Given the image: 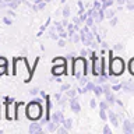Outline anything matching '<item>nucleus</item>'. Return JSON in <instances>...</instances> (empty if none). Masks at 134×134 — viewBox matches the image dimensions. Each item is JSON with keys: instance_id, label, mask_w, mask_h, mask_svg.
Returning <instances> with one entry per match:
<instances>
[{"instance_id": "obj_1", "label": "nucleus", "mask_w": 134, "mask_h": 134, "mask_svg": "<svg viewBox=\"0 0 134 134\" xmlns=\"http://www.w3.org/2000/svg\"><path fill=\"white\" fill-rule=\"evenodd\" d=\"M13 74L23 78L25 82H29L34 71H32V69H29L25 57H17L13 60Z\"/></svg>"}, {"instance_id": "obj_2", "label": "nucleus", "mask_w": 134, "mask_h": 134, "mask_svg": "<svg viewBox=\"0 0 134 134\" xmlns=\"http://www.w3.org/2000/svg\"><path fill=\"white\" fill-rule=\"evenodd\" d=\"M88 74V62L85 57L78 56L71 62V75L74 78L80 80L81 77Z\"/></svg>"}, {"instance_id": "obj_3", "label": "nucleus", "mask_w": 134, "mask_h": 134, "mask_svg": "<svg viewBox=\"0 0 134 134\" xmlns=\"http://www.w3.org/2000/svg\"><path fill=\"white\" fill-rule=\"evenodd\" d=\"M42 115H43V108H42V103L35 102V100H31V102L25 106V116H27L28 120L38 121V120L42 119Z\"/></svg>"}, {"instance_id": "obj_4", "label": "nucleus", "mask_w": 134, "mask_h": 134, "mask_svg": "<svg viewBox=\"0 0 134 134\" xmlns=\"http://www.w3.org/2000/svg\"><path fill=\"white\" fill-rule=\"evenodd\" d=\"M126 70V63L123 60V57L120 56H110L109 57V75H116L119 77L124 73Z\"/></svg>"}, {"instance_id": "obj_5", "label": "nucleus", "mask_w": 134, "mask_h": 134, "mask_svg": "<svg viewBox=\"0 0 134 134\" xmlns=\"http://www.w3.org/2000/svg\"><path fill=\"white\" fill-rule=\"evenodd\" d=\"M80 35H81V42L84 43V46H87V48H96V42H95V34L92 32L91 27H82L80 29Z\"/></svg>"}, {"instance_id": "obj_6", "label": "nucleus", "mask_w": 134, "mask_h": 134, "mask_svg": "<svg viewBox=\"0 0 134 134\" xmlns=\"http://www.w3.org/2000/svg\"><path fill=\"white\" fill-rule=\"evenodd\" d=\"M92 60V75L94 77H99L100 74H102V60H100V57L98 56H95V57H92L91 59Z\"/></svg>"}, {"instance_id": "obj_7", "label": "nucleus", "mask_w": 134, "mask_h": 134, "mask_svg": "<svg viewBox=\"0 0 134 134\" xmlns=\"http://www.w3.org/2000/svg\"><path fill=\"white\" fill-rule=\"evenodd\" d=\"M69 66H64V64H53L52 66V73L53 77H60V75H69Z\"/></svg>"}, {"instance_id": "obj_8", "label": "nucleus", "mask_w": 134, "mask_h": 134, "mask_svg": "<svg viewBox=\"0 0 134 134\" xmlns=\"http://www.w3.org/2000/svg\"><path fill=\"white\" fill-rule=\"evenodd\" d=\"M69 106H70V110L73 113H75V115H78V113L81 112V103H80V99L77 96L69 99Z\"/></svg>"}, {"instance_id": "obj_9", "label": "nucleus", "mask_w": 134, "mask_h": 134, "mask_svg": "<svg viewBox=\"0 0 134 134\" xmlns=\"http://www.w3.org/2000/svg\"><path fill=\"white\" fill-rule=\"evenodd\" d=\"M28 131L29 134H42L43 133V127H42V124L39 121H32L28 127Z\"/></svg>"}, {"instance_id": "obj_10", "label": "nucleus", "mask_w": 134, "mask_h": 134, "mask_svg": "<svg viewBox=\"0 0 134 134\" xmlns=\"http://www.w3.org/2000/svg\"><path fill=\"white\" fill-rule=\"evenodd\" d=\"M66 117L63 115L62 110H56V112H52V115H50V120H53L56 124H63V120H64Z\"/></svg>"}, {"instance_id": "obj_11", "label": "nucleus", "mask_w": 134, "mask_h": 134, "mask_svg": "<svg viewBox=\"0 0 134 134\" xmlns=\"http://www.w3.org/2000/svg\"><path fill=\"white\" fill-rule=\"evenodd\" d=\"M121 90H123V92H126V94H134V82L133 81H123L121 82Z\"/></svg>"}, {"instance_id": "obj_12", "label": "nucleus", "mask_w": 134, "mask_h": 134, "mask_svg": "<svg viewBox=\"0 0 134 134\" xmlns=\"http://www.w3.org/2000/svg\"><path fill=\"white\" fill-rule=\"evenodd\" d=\"M108 119L112 123L113 127H119V117H117V115H116L115 112H112L110 109L108 110Z\"/></svg>"}, {"instance_id": "obj_13", "label": "nucleus", "mask_w": 134, "mask_h": 134, "mask_svg": "<svg viewBox=\"0 0 134 134\" xmlns=\"http://www.w3.org/2000/svg\"><path fill=\"white\" fill-rule=\"evenodd\" d=\"M123 133H126V134H133L134 133L133 121H130L129 119H124L123 120Z\"/></svg>"}, {"instance_id": "obj_14", "label": "nucleus", "mask_w": 134, "mask_h": 134, "mask_svg": "<svg viewBox=\"0 0 134 134\" xmlns=\"http://www.w3.org/2000/svg\"><path fill=\"white\" fill-rule=\"evenodd\" d=\"M52 64H64V66H69V60H67L66 56L53 57V59H52Z\"/></svg>"}, {"instance_id": "obj_15", "label": "nucleus", "mask_w": 134, "mask_h": 134, "mask_svg": "<svg viewBox=\"0 0 134 134\" xmlns=\"http://www.w3.org/2000/svg\"><path fill=\"white\" fill-rule=\"evenodd\" d=\"M57 127H59V124H56L53 120H49L48 123H46V130H48L49 133H54L57 130Z\"/></svg>"}, {"instance_id": "obj_16", "label": "nucleus", "mask_w": 134, "mask_h": 134, "mask_svg": "<svg viewBox=\"0 0 134 134\" xmlns=\"http://www.w3.org/2000/svg\"><path fill=\"white\" fill-rule=\"evenodd\" d=\"M96 84L95 82H92V81H88L85 85L82 87V91H84V94H87V92H94V88H95Z\"/></svg>"}, {"instance_id": "obj_17", "label": "nucleus", "mask_w": 134, "mask_h": 134, "mask_svg": "<svg viewBox=\"0 0 134 134\" xmlns=\"http://www.w3.org/2000/svg\"><path fill=\"white\" fill-rule=\"evenodd\" d=\"M103 95H105V99H106L110 105L116 103V96L113 95V91H109V92H106V94H103Z\"/></svg>"}, {"instance_id": "obj_18", "label": "nucleus", "mask_w": 134, "mask_h": 134, "mask_svg": "<svg viewBox=\"0 0 134 134\" xmlns=\"http://www.w3.org/2000/svg\"><path fill=\"white\" fill-rule=\"evenodd\" d=\"M48 34H49V38H50V39H53V41H59V39H60V35L57 34L56 28H54V25H53V28L49 29Z\"/></svg>"}, {"instance_id": "obj_19", "label": "nucleus", "mask_w": 134, "mask_h": 134, "mask_svg": "<svg viewBox=\"0 0 134 134\" xmlns=\"http://www.w3.org/2000/svg\"><path fill=\"white\" fill-rule=\"evenodd\" d=\"M94 94L96 98H100V95H103V87H102V84H98V85H95L94 88Z\"/></svg>"}, {"instance_id": "obj_20", "label": "nucleus", "mask_w": 134, "mask_h": 134, "mask_svg": "<svg viewBox=\"0 0 134 134\" xmlns=\"http://www.w3.org/2000/svg\"><path fill=\"white\" fill-rule=\"evenodd\" d=\"M63 126H64V127L70 131V130L73 129V119H71V117H67V119H64V120H63Z\"/></svg>"}, {"instance_id": "obj_21", "label": "nucleus", "mask_w": 134, "mask_h": 134, "mask_svg": "<svg viewBox=\"0 0 134 134\" xmlns=\"http://www.w3.org/2000/svg\"><path fill=\"white\" fill-rule=\"evenodd\" d=\"M62 14H63V17H66V18H70V15H71V10H70V6H69V4H66V6L63 7Z\"/></svg>"}, {"instance_id": "obj_22", "label": "nucleus", "mask_w": 134, "mask_h": 134, "mask_svg": "<svg viewBox=\"0 0 134 134\" xmlns=\"http://www.w3.org/2000/svg\"><path fill=\"white\" fill-rule=\"evenodd\" d=\"M99 117H100V120H103V121H108V110H105V109H99Z\"/></svg>"}, {"instance_id": "obj_23", "label": "nucleus", "mask_w": 134, "mask_h": 134, "mask_svg": "<svg viewBox=\"0 0 134 134\" xmlns=\"http://www.w3.org/2000/svg\"><path fill=\"white\" fill-rule=\"evenodd\" d=\"M115 15H116V11L115 10H112V8H106V10H105V17H106V18L110 20L112 17H115Z\"/></svg>"}, {"instance_id": "obj_24", "label": "nucleus", "mask_w": 134, "mask_h": 134, "mask_svg": "<svg viewBox=\"0 0 134 134\" xmlns=\"http://www.w3.org/2000/svg\"><path fill=\"white\" fill-rule=\"evenodd\" d=\"M77 94H78V91L77 90H71V88H70V90L69 91H66V95H67V98H75V96H77Z\"/></svg>"}, {"instance_id": "obj_25", "label": "nucleus", "mask_w": 134, "mask_h": 134, "mask_svg": "<svg viewBox=\"0 0 134 134\" xmlns=\"http://www.w3.org/2000/svg\"><path fill=\"white\" fill-rule=\"evenodd\" d=\"M109 106H110V103H109L106 99H105V100H100V102H99V109H105V110H109Z\"/></svg>"}, {"instance_id": "obj_26", "label": "nucleus", "mask_w": 134, "mask_h": 134, "mask_svg": "<svg viewBox=\"0 0 134 134\" xmlns=\"http://www.w3.org/2000/svg\"><path fill=\"white\" fill-rule=\"evenodd\" d=\"M73 43H78V42H81V35H80V31H77L73 35V39H71Z\"/></svg>"}, {"instance_id": "obj_27", "label": "nucleus", "mask_w": 134, "mask_h": 134, "mask_svg": "<svg viewBox=\"0 0 134 134\" xmlns=\"http://www.w3.org/2000/svg\"><path fill=\"white\" fill-rule=\"evenodd\" d=\"M129 71H130V74L134 75V57L133 59H130V62H129Z\"/></svg>"}, {"instance_id": "obj_28", "label": "nucleus", "mask_w": 134, "mask_h": 134, "mask_svg": "<svg viewBox=\"0 0 134 134\" xmlns=\"http://www.w3.org/2000/svg\"><path fill=\"white\" fill-rule=\"evenodd\" d=\"M41 92V90L38 87H32L31 90H29V95H32V96H36L38 94H39Z\"/></svg>"}, {"instance_id": "obj_29", "label": "nucleus", "mask_w": 134, "mask_h": 134, "mask_svg": "<svg viewBox=\"0 0 134 134\" xmlns=\"http://www.w3.org/2000/svg\"><path fill=\"white\" fill-rule=\"evenodd\" d=\"M56 133H59V134H67V133H69V130H67L66 127H64V126H59V127H57V130H56Z\"/></svg>"}, {"instance_id": "obj_30", "label": "nucleus", "mask_w": 134, "mask_h": 134, "mask_svg": "<svg viewBox=\"0 0 134 134\" xmlns=\"http://www.w3.org/2000/svg\"><path fill=\"white\" fill-rule=\"evenodd\" d=\"M3 23L6 24V25H11V24H13V17L4 15V17H3Z\"/></svg>"}, {"instance_id": "obj_31", "label": "nucleus", "mask_w": 134, "mask_h": 134, "mask_svg": "<svg viewBox=\"0 0 134 134\" xmlns=\"http://www.w3.org/2000/svg\"><path fill=\"white\" fill-rule=\"evenodd\" d=\"M108 75H103V74H100L99 77H98V84H105V82H108Z\"/></svg>"}, {"instance_id": "obj_32", "label": "nucleus", "mask_w": 134, "mask_h": 134, "mask_svg": "<svg viewBox=\"0 0 134 134\" xmlns=\"http://www.w3.org/2000/svg\"><path fill=\"white\" fill-rule=\"evenodd\" d=\"M85 25H88V27H94L95 25V18L94 17H88L87 21H85Z\"/></svg>"}, {"instance_id": "obj_33", "label": "nucleus", "mask_w": 134, "mask_h": 134, "mask_svg": "<svg viewBox=\"0 0 134 134\" xmlns=\"http://www.w3.org/2000/svg\"><path fill=\"white\" fill-rule=\"evenodd\" d=\"M94 8L95 10H100L102 8V2L100 0H94Z\"/></svg>"}, {"instance_id": "obj_34", "label": "nucleus", "mask_w": 134, "mask_h": 134, "mask_svg": "<svg viewBox=\"0 0 134 134\" xmlns=\"http://www.w3.org/2000/svg\"><path fill=\"white\" fill-rule=\"evenodd\" d=\"M96 106H98V102H96V98H91V99H90V108H91V109H95Z\"/></svg>"}, {"instance_id": "obj_35", "label": "nucleus", "mask_w": 134, "mask_h": 134, "mask_svg": "<svg viewBox=\"0 0 134 134\" xmlns=\"http://www.w3.org/2000/svg\"><path fill=\"white\" fill-rule=\"evenodd\" d=\"M120 90H121V84H120V82L112 84V91H113V92H117V91H120Z\"/></svg>"}, {"instance_id": "obj_36", "label": "nucleus", "mask_w": 134, "mask_h": 134, "mask_svg": "<svg viewBox=\"0 0 134 134\" xmlns=\"http://www.w3.org/2000/svg\"><path fill=\"white\" fill-rule=\"evenodd\" d=\"M66 43H67V41L64 39V38H60V39L57 41V46H59V48H64Z\"/></svg>"}, {"instance_id": "obj_37", "label": "nucleus", "mask_w": 134, "mask_h": 134, "mask_svg": "<svg viewBox=\"0 0 134 134\" xmlns=\"http://www.w3.org/2000/svg\"><path fill=\"white\" fill-rule=\"evenodd\" d=\"M8 71V66H0V75H6Z\"/></svg>"}, {"instance_id": "obj_38", "label": "nucleus", "mask_w": 134, "mask_h": 134, "mask_svg": "<svg viewBox=\"0 0 134 134\" xmlns=\"http://www.w3.org/2000/svg\"><path fill=\"white\" fill-rule=\"evenodd\" d=\"M78 82H80V85H81V87H84V85H85V84L88 82V78H87V75H84V77H81V78H80V80H78Z\"/></svg>"}, {"instance_id": "obj_39", "label": "nucleus", "mask_w": 134, "mask_h": 134, "mask_svg": "<svg viewBox=\"0 0 134 134\" xmlns=\"http://www.w3.org/2000/svg\"><path fill=\"white\" fill-rule=\"evenodd\" d=\"M46 4H48V3H46L45 0H43V2H41L39 4H36V7H38V11H42V10H43V8L46 7Z\"/></svg>"}, {"instance_id": "obj_40", "label": "nucleus", "mask_w": 134, "mask_h": 134, "mask_svg": "<svg viewBox=\"0 0 134 134\" xmlns=\"http://www.w3.org/2000/svg\"><path fill=\"white\" fill-rule=\"evenodd\" d=\"M71 88V85L70 84H62V87H60V91L62 92H66V91H69Z\"/></svg>"}, {"instance_id": "obj_41", "label": "nucleus", "mask_w": 134, "mask_h": 134, "mask_svg": "<svg viewBox=\"0 0 134 134\" xmlns=\"http://www.w3.org/2000/svg\"><path fill=\"white\" fill-rule=\"evenodd\" d=\"M66 57H67V60H71V62H73L77 56H75V53H74V52H70V53H67V54H66Z\"/></svg>"}, {"instance_id": "obj_42", "label": "nucleus", "mask_w": 134, "mask_h": 134, "mask_svg": "<svg viewBox=\"0 0 134 134\" xmlns=\"http://www.w3.org/2000/svg\"><path fill=\"white\" fill-rule=\"evenodd\" d=\"M0 66H8V60L4 56H0Z\"/></svg>"}, {"instance_id": "obj_43", "label": "nucleus", "mask_w": 134, "mask_h": 134, "mask_svg": "<svg viewBox=\"0 0 134 134\" xmlns=\"http://www.w3.org/2000/svg\"><path fill=\"white\" fill-rule=\"evenodd\" d=\"M102 131H103V134H112V129L109 127L108 124H105V126H103V130H102Z\"/></svg>"}, {"instance_id": "obj_44", "label": "nucleus", "mask_w": 134, "mask_h": 134, "mask_svg": "<svg viewBox=\"0 0 134 134\" xmlns=\"http://www.w3.org/2000/svg\"><path fill=\"white\" fill-rule=\"evenodd\" d=\"M80 56H82V57H87V56H88V49H87V46H85L84 49L80 50Z\"/></svg>"}, {"instance_id": "obj_45", "label": "nucleus", "mask_w": 134, "mask_h": 134, "mask_svg": "<svg viewBox=\"0 0 134 134\" xmlns=\"http://www.w3.org/2000/svg\"><path fill=\"white\" fill-rule=\"evenodd\" d=\"M109 24H110L112 27H115V25L117 24V17H116V15H115V17H112V18L109 20Z\"/></svg>"}, {"instance_id": "obj_46", "label": "nucleus", "mask_w": 134, "mask_h": 134, "mask_svg": "<svg viewBox=\"0 0 134 134\" xmlns=\"http://www.w3.org/2000/svg\"><path fill=\"white\" fill-rule=\"evenodd\" d=\"M124 48V46H123V43H116V45H113V50H121V49H123Z\"/></svg>"}, {"instance_id": "obj_47", "label": "nucleus", "mask_w": 134, "mask_h": 134, "mask_svg": "<svg viewBox=\"0 0 134 134\" xmlns=\"http://www.w3.org/2000/svg\"><path fill=\"white\" fill-rule=\"evenodd\" d=\"M87 18H88L87 13H84V14H81V15H80V20H81V23H85V21H87Z\"/></svg>"}, {"instance_id": "obj_48", "label": "nucleus", "mask_w": 134, "mask_h": 134, "mask_svg": "<svg viewBox=\"0 0 134 134\" xmlns=\"http://www.w3.org/2000/svg\"><path fill=\"white\" fill-rule=\"evenodd\" d=\"M7 15H10V17H15V13H14V10H13V8H8Z\"/></svg>"}, {"instance_id": "obj_49", "label": "nucleus", "mask_w": 134, "mask_h": 134, "mask_svg": "<svg viewBox=\"0 0 134 134\" xmlns=\"http://www.w3.org/2000/svg\"><path fill=\"white\" fill-rule=\"evenodd\" d=\"M127 8H129L130 11H133L134 10V2L133 3H127Z\"/></svg>"}, {"instance_id": "obj_50", "label": "nucleus", "mask_w": 134, "mask_h": 134, "mask_svg": "<svg viewBox=\"0 0 134 134\" xmlns=\"http://www.w3.org/2000/svg\"><path fill=\"white\" fill-rule=\"evenodd\" d=\"M54 99H56V102H59V100L62 99V94H59V92H57V94H54Z\"/></svg>"}, {"instance_id": "obj_51", "label": "nucleus", "mask_w": 134, "mask_h": 134, "mask_svg": "<svg viewBox=\"0 0 134 134\" xmlns=\"http://www.w3.org/2000/svg\"><path fill=\"white\" fill-rule=\"evenodd\" d=\"M34 100H35V102H39V103L43 102V100H42V98H39V96H35V98H34Z\"/></svg>"}, {"instance_id": "obj_52", "label": "nucleus", "mask_w": 134, "mask_h": 134, "mask_svg": "<svg viewBox=\"0 0 134 134\" xmlns=\"http://www.w3.org/2000/svg\"><path fill=\"white\" fill-rule=\"evenodd\" d=\"M116 2H117V3H119L120 6H121V4H124L126 2H127V0H116Z\"/></svg>"}, {"instance_id": "obj_53", "label": "nucleus", "mask_w": 134, "mask_h": 134, "mask_svg": "<svg viewBox=\"0 0 134 134\" xmlns=\"http://www.w3.org/2000/svg\"><path fill=\"white\" fill-rule=\"evenodd\" d=\"M100 46H102V48H106V46H108V43H106L105 41H102V42H100Z\"/></svg>"}, {"instance_id": "obj_54", "label": "nucleus", "mask_w": 134, "mask_h": 134, "mask_svg": "<svg viewBox=\"0 0 134 134\" xmlns=\"http://www.w3.org/2000/svg\"><path fill=\"white\" fill-rule=\"evenodd\" d=\"M116 103H117V105H119V106H123V102H121V100H120V99H116Z\"/></svg>"}, {"instance_id": "obj_55", "label": "nucleus", "mask_w": 134, "mask_h": 134, "mask_svg": "<svg viewBox=\"0 0 134 134\" xmlns=\"http://www.w3.org/2000/svg\"><path fill=\"white\" fill-rule=\"evenodd\" d=\"M39 94H41V96H42V98H45V96H46V92H45V91H41Z\"/></svg>"}, {"instance_id": "obj_56", "label": "nucleus", "mask_w": 134, "mask_h": 134, "mask_svg": "<svg viewBox=\"0 0 134 134\" xmlns=\"http://www.w3.org/2000/svg\"><path fill=\"white\" fill-rule=\"evenodd\" d=\"M45 2H46V3H50V2H53V0H45Z\"/></svg>"}, {"instance_id": "obj_57", "label": "nucleus", "mask_w": 134, "mask_h": 134, "mask_svg": "<svg viewBox=\"0 0 134 134\" xmlns=\"http://www.w3.org/2000/svg\"><path fill=\"white\" fill-rule=\"evenodd\" d=\"M60 2H62V3H66V2H67V0H60Z\"/></svg>"}, {"instance_id": "obj_58", "label": "nucleus", "mask_w": 134, "mask_h": 134, "mask_svg": "<svg viewBox=\"0 0 134 134\" xmlns=\"http://www.w3.org/2000/svg\"><path fill=\"white\" fill-rule=\"evenodd\" d=\"M133 129H134V121H133Z\"/></svg>"}, {"instance_id": "obj_59", "label": "nucleus", "mask_w": 134, "mask_h": 134, "mask_svg": "<svg viewBox=\"0 0 134 134\" xmlns=\"http://www.w3.org/2000/svg\"><path fill=\"white\" fill-rule=\"evenodd\" d=\"M0 119H2V113H0Z\"/></svg>"}, {"instance_id": "obj_60", "label": "nucleus", "mask_w": 134, "mask_h": 134, "mask_svg": "<svg viewBox=\"0 0 134 134\" xmlns=\"http://www.w3.org/2000/svg\"><path fill=\"white\" fill-rule=\"evenodd\" d=\"M0 2H3V0H0Z\"/></svg>"}]
</instances>
